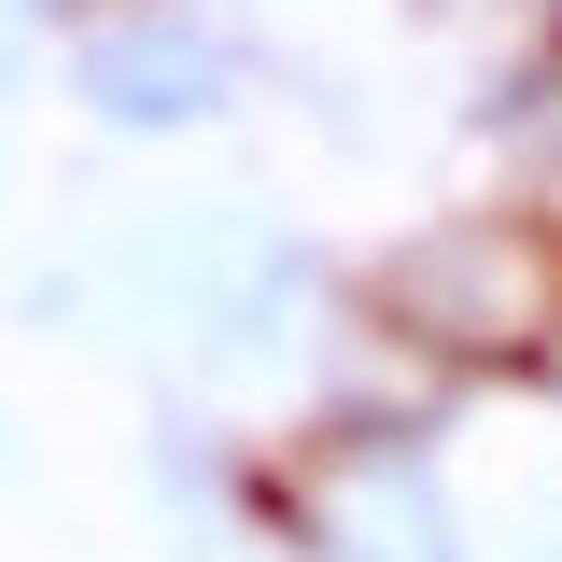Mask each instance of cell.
I'll return each instance as SVG.
<instances>
[{"instance_id":"1","label":"cell","mask_w":562,"mask_h":562,"mask_svg":"<svg viewBox=\"0 0 562 562\" xmlns=\"http://www.w3.org/2000/svg\"><path fill=\"white\" fill-rule=\"evenodd\" d=\"M380 310L436 351H535L562 324V239L535 211H436L380 254Z\"/></svg>"},{"instance_id":"2","label":"cell","mask_w":562,"mask_h":562,"mask_svg":"<svg viewBox=\"0 0 562 562\" xmlns=\"http://www.w3.org/2000/svg\"><path fill=\"white\" fill-rule=\"evenodd\" d=\"M70 85L113 127H198L211 99H225V43H211V14H183V0H127V14L85 29Z\"/></svg>"},{"instance_id":"3","label":"cell","mask_w":562,"mask_h":562,"mask_svg":"<svg viewBox=\"0 0 562 562\" xmlns=\"http://www.w3.org/2000/svg\"><path fill=\"white\" fill-rule=\"evenodd\" d=\"M295 520H310V549H338V562H464V535H450V506H436V479L408 450H338Z\"/></svg>"}]
</instances>
